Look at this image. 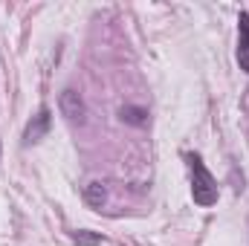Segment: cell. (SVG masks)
Returning <instances> with one entry per match:
<instances>
[{
  "label": "cell",
  "mask_w": 249,
  "mask_h": 246,
  "mask_svg": "<svg viewBox=\"0 0 249 246\" xmlns=\"http://www.w3.org/2000/svg\"><path fill=\"white\" fill-rule=\"evenodd\" d=\"M188 168H191V197L197 206H214L217 203V180L212 177V171L203 165V159L197 154H188Z\"/></svg>",
  "instance_id": "cell-1"
},
{
  "label": "cell",
  "mask_w": 249,
  "mask_h": 246,
  "mask_svg": "<svg viewBox=\"0 0 249 246\" xmlns=\"http://www.w3.org/2000/svg\"><path fill=\"white\" fill-rule=\"evenodd\" d=\"M58 107H61V116H67L70 122H81L84 119V99L75 90H64L61 99H58Z\"/></svg>",
  "instance_id": "cell-2"
},
{
  "label": "cell",
  "mask_w": 249,
  "mask_h": 246,
  "mask_svg": "<svg viewBox=\"0 0 249 246\" xmlns=\"http://www.w3.org/2000/svg\"><path fill=\"white\" fill-rule=\"evenodd\" d=\"M47 130H50V110L44 107V110H41V113H38V116H35L32 122L26 124L23 142H26V145H32V142H38V139H41V136H44Z\"/></svg>",
  "instance_id": "cell-3"
},
{
  "label": "cell",
  "mask_w": 249,
  "mask_h": 246,
  "mask_svg": "<svg viewBox=\"0 0 249 246\" xmlns=\"http://www.w3.org/2000/svg\"><path fill=\"white\" fill-rule=\"evenodd\" d=\"M238 23H241V41H238V64H241V70H247V72H249V12H241Z\"/></svg>",
  "instance_id": "cell-4"
},
{
  "label": "cell",
  "mask_w": 249,
  "mask_h": 246,
  "mask_svg": "<svg viewBox=\"0 0 249 246\" xmlns=\"http://www.w3.org/2000/svg\"><path fill=\"white\" fill-rule=\"evenodd\" d=\"M105 200H107V188H105V183L84 185V203H87V206L102 209V206H105Z\"/></svg>",
  "instance_id": "cell-5"
},
{
  "label": "cell",
  "mask_w": 249,
  "mask_h": 246,
  "mask_svg": "<svg viewBox=\"0 0 249 246\" xmlns=\"http://www.w3.org/2000/svg\"><path fill=\"white\" fill-rule=\"evenodd\" d=\"M148 113L142 110V107H122V122H130V124H145Z\"/></svg>",
  "instance_id": "cell-6"
},
{
  "label": "cell",
  "mask_w": 249,
  "mask_h": 246,
  "mask_svg": "<svg viewBox=\"0 0 249 246\" xmlns=\"http://www.w3.org/2000/svg\"><path fill=\"white\" fill-rule=\"evenodd\" d=\"M72 238H75V244H81V246H96V244H102V238H99V235H90V232H75Z\"/></svg>",
  "instance_id": "cell-7"
}]
</instances>
